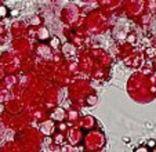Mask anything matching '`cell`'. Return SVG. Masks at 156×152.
<instances>
[{
	"instance_id": "obj_3",
	"label": "cell",
	"mask_w": 156,
	"mask_h": 152,
	"mask_svg": "<svg viewBox=\"0 0 156 152\" xmlns=\"http://www.w3.org/2000/svg\"><path fill=\"white\" fill-rule=\"evenodd\" d=\"M51 40H53V42H51V46H54V47H55V46H58V44H59V40H58V39H57V38L51 39Z\"/></svg>"
},
{
	"instance_id": "obj_2",
	"label": "cell",
	"mask_w": 156,
	"mask_h": 152,
	"mask_svg": "<svg viewBox=\"0 0 156 152\" xmlns=\"http://www.w3.org/2000/svg\"><path fill=\"white\" fill-rule=\"evenodd\" d=\"M136 151L137 152H147V151H149V148H148L147 145H140V147H137Z\"/></svg>"
},
{
	"instance_id": "obj_7",
	"label": "cell",
	"mask_w": 156,
	"mask_h": 152,
	"mask_svg": "<svg viewBox=\"0 0 156 152\" xmlns=\"http://www.w3.org/2000/svg\"><path fill=\"white\" fill-rule=\"evenodd\" d=\"M133 39H136V38H133V36H129V42H134Z\"/></svg>"
},
{
	"instance_id": "obj_5",
	"label": "cell",
	"mask_w": 156,
	"mask_h": 152,
	"mask_svg": "<svg viewBox=\"0 0 156 152\" xmlns=\"http://www.w3.org/2000/svg\"><path fill=\"white\" fill-rule=\"evenodd\" d=\"M153 51H155L153 49H149V50H148V56H153V54H155Z\"/></svg>"
},
{
	"instance_id": "obj_1",
	"label": "cell",
	"mask_w": 156,
	"mask_h": 152,
	"mask_svg": "<svg viewBox=\"0 0 156 152\" xmlns=\"http://www.w3.org/2000/svg\"><path fill=\"white\" fill-rule=\"evenodd\" d=\"M7 14H9V11H7V9H6V7H4V6H0V17H2V18H4Z\"/></svg>"
},
{
	"instance_id": "obj_4",
	"label": "cell",
	"mask_w": 156,
	"mask_h": 152,
	"mask_svg": "<svg viewBox=\"0 0 156 152\" xmlns=\"http://www.w3.org/2000/svg\"><path fill=\"white\" fill-rule=\"evenodd\" d=\"M147 147H148V148H153V147H156V143H155V141H149Z\"/></svg>"
},
{
	"instance_id": "obj_6",
	"label": "cell",
	"mask_w": 156,
	"mask_h": 152,
	"mask_svg": "<svg viewBox=\"0 0 156 152\" xmlns=\"http://www.w3.org/2000/svg\"><path fill=\"white\" fill-rule=\"evenodd\" d=\"M123 141H124V143H130V138H129V137H124Z\"/></svg>"
}]
</instances>
